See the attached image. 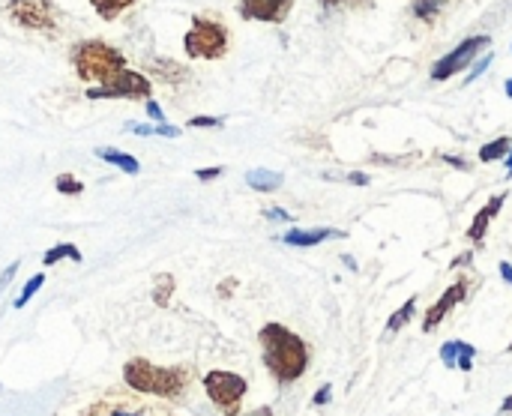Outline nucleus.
<instances>
[{
    "mask_svg": "<svg viewBox=\"0 0 512 416\" xmlns=\"http://www.w3.org/2000/svg\"><path fill=\"white\" fill-rule=\"evenodd\" d=\"M195 369L180 363V366H156L144 357H132L123 366V384L135 393L171 402V405H183L192 396L195 387Z\"/></svg>",
    "mask_w": 512,
    "mask_h": 416,
    "instance_id": "1",
    "label": "nucleus"
},
{
    "mask_svg": "<svg viewBox=\"0 0 512 416\" xmlns=\"http://www.w3.org/2000/svg\"><path fill=\"white\" fill-rule=\"evenodd\" d=\"M258 342H261V360L279 387H291L306 375L312 348L294 330H288L285 324H264Z\"/></svg>",
    "mask_w": 512,
    "mask_h": 416,
    "instance_id": "2",
    "label": "nucleus"
},
{
    "mask_svg": "<svg viewBox=\"0 0 512 416\" xmlns=\"http://www.w3.org/2000/svg\"><path fill=\"white\" fill-rule=\"evenodd\" d=\"M69 63L84 84H105L126 69V54L105 39H81L69 51Z\"/></svg>",
    "mask_w": 512,
    "mask_h": 416,
    "instance_id": "3",
    "label": "nucleus"
},
{
    "mask_svg": "<svg viewBox=\"0 0 512 416\" xmlns=\"http://www.w3.org/2000/svg\"><path fill=\"white\" fill-rule=\"evenodd\" d=\"M78 416H177L171 402L135 393L129 387H108L93 402H87Z\"/></svg>",
    "mask_w": 512,
    "mask_h": 416,
    "instance_id": "4",
    "label": "nucleus"
},
{
    "mask_svg": "<svg viewBox=\"0 0 512 416\" xmlns=\"http://www.w3.org/2000/svg\"><path fill=\"white\" fill-rule=\"evenodd\" d=\"M231 48V33L219 18L210 15H195L186 36H183V51L189 60H222Z\"/></svg>",
    "mask_w": 512,
    "mask_h": 416,
    "instance_id": "5",
    "label": "nucleus"
},
{
    "mask_svg": "<svg viewBox=\"0 0 512 416\" xmlns=\"http://www.w3.org/2000/svg\"><path fill=\"white\" fill-rule=\"evenodd\" d=\"M6 18L30 33H60V6L54 0H6Z\"/></svg>",
    "mask_w": 512,
    "mask_h": 416,
    "instance_id": "6",
    "label": "nucleus"
},
{
    "mask_svg": "<svg viewBox=\"0 0 512 416\" xmlns=\"http://www.w3.org/2000/svg\"><path fill=\"white\" fill-rule=\"evenodd\" d=\"M204 393L207 399L219 408L222 416H234L243 411V399L249 393L246 378H240L237 372H225V369H213L204 375Z\"/></svg>",
    "mask_w": 512,
    "mask_h": 416,
    "instance_id": "7",
    "label": "nucleus"
},
{
    "mask_svg": "<svg viewBox=\"0 0 512 416\" xmlns=\"http://www.w3.org/2000/svg\"><path fill=\"white\" fill-rule=\"evenodd\" d=\"M87 99H129V102L144 99L147 102V99H153V78L147 72H135L126 66L105 84L87 87Z\"/></svg>",
    "mask_w": 512,
    "mask_h": 416,
    "instance_id": "8",
    "label": "nucleus"
},
{
    "mask_svg": "<svg viewBox=\"0 0 512 416\" xmlns=\"http://www.w3.org/2000/svg\"><path fill=\"white\" fill-rule=\"evenodd\" d=\"M492 45V39L486 33H477V36H468L465 42H459L450 54H444L435 66H432V78L435 81H447L453 75H459L462 69H468L486 48Z\"/></svg>",
    "mask_w": 512,
    "mask_h": 416,
    "instance_id": "9",
    "label": "nucleus"
},
{
    "mask_svg": "<svg viewBox=\"0 0 512 416\" xmlns=\"http://www.w3.org/2000/svg\"><path fill=\"white\" fill-rule=\"evenodd\" d=\"M294 9V0H240L237 12L243 21H261V24H285Z\"/></svg>",
    "mask_w": 512,
    "mask_h": 416,
    "instance_id": "10",
    "label": "nucleus"
},
{
    "mask_svg": "<svg viewBox=\"0 0 512 416\" xmlns=\"http://www.w3.org/2000/svg\"><path fill=\"white\" fill-rule=\"evenodd\" d=\"M468 291H471V282L462 276V279H456L444 294H441V300L426 312V318H423V333H435L441 324H444V318L462 303V300H468Z\"/></svg>",
    "mask_w": 512,
    "mask_h": 416,
    "instance_id": "11",
    "label": "nucleus"
},
{
    "mask_svg": "<svg viewBox=\"0 0 512 416\" xmlns=\"http://www.w3.org/2000/svg\"><path fill=\"white\" fill-rule=\"evenodd\" d=\"M147 75H153L156 81H162V84H168V87H180V84H186V81L192 78V72H189L183 63L171 60V57H156V60H150V63H147Z\"/></svg>",
    "mask_w": 512,
    "mask_h": 416,
    "instance_id": "12",
    "label": "nucleus"
},
{
    "mask_svg": "<svg viewBox=\"0 0 512 416\" xmlns=\"http://www.w3.org/2000/svg\"><path fill=\"white\" fill-rule=\"evenodd\" d=\"M474 357H477V348L468 345V342H447L441 348V363L447 369H462V372H471L474 369Z\"/></svg>",
    "mask_w": 512,
    "mask_h": 416,
    "instance_id": "13",
    "label": "nucleus"
},
{
    "mask_svg": "<svg viewBox=\"0 0 512 416\" xmlns=\"http://www.w3.org/2000/svg\"><path fill=\"white\" fill-rule=\"evenodd\" d=\"M504 201H507V195H492V201L474 216V222H471V228H468V240H471V243H480V240L486 237V231H489V225L498 219Z\"/></svg>",
    "mask_w": 512,
    "mask_h": 416,
    "instance_id": "14",
    "label": "nucleus"
},
{
    "mask_svg": "<svg viewBox=\"0 0 512 416\" xmlns=\"http://www.w3.org/2000/svg\"><path fill=\"white\" fill-rule=\"evenodd\" d=\"M345 237V231H336V228H312V231H303V228H294V231H288L282 240L288 243V246H318V243H324V240H342Z\"/></svg>",
    "mask_w": 512,
    "mask_h": 416,
    "instance_id": "15",
    "label": "nucleus"
},
{
    "mask_svg": "<svg viewBox=\"0 0 512 416\" xmlns=\"http://www.w3.org/2000/svg\"><path fill=\"white\" fill-rule=\"evenodd\" d=\"M96 156H99L102 162L120 168L123 174H138V171H141V162H138L135 156H129V153H120V150H111V147H99Z\"/></svg>",
    "mask_w": 512,
    "mask_h": 416,
    "instance_id": "16",
    "label": "nucleus"
},
{
    "mask_svg": "<svg viewBox=\"0 0 512 416\" xmlns=\"http://www.w3.org/2000/svg\"><path fill=\"white\" fill-rule=\"evenodd\" d=\"M138 0H90L93 12L102 18V21H117L120 15H126Z\"/></svg>",
    "mask_w": 512,
    "mask_h": 416,
    "instance_id": "17",
    "label": "nucleus"
},
{
    "mask_svg": "<svg viewBox=\"0 0 512 416\" xmlns=\"http://www.w3.org/2000/svg\"><path fill=\"white\" fill-rule=\"evenodd\" d=\"M246 183H249L255 192H273V189H279V186H282V174H276V171H264V168H255V171H249V174H246Z\"/></svg>",
    "mask_w": 512,
    "mask_h": 416,
    "instance_id": "18",
    "label": "nucleus"
},
{
    "mask_svg": "<svg viewBox=\"0 0 512 416\" xmlns=\"http://www.w3.org/2000/svg\"><path fill=\"white\" fill-rule=\"evenodd\" d=\"M174 288H177L174 276H171V273H159V276L153 279V303H156L159 309H165V306L171 303V297H174Z\"/></svg>",
    "mask_w": 512,
    "mask_h": 416,
    "instance_id": "19",
    "label": "nucleus"
},
{
    "mask_svg": "<svg viewBox=\"0 0 512 416\" xmlns=\"http://www.w3.org/2000/svg\"><path fill=\"white\" fill-rule=\"evenodd\" d=\"M81 261V252L72 246V243H57V246H51L48 252H45V258H42V267H54V264H60V261Z\"/></svg>",
    "mask_w": 512,
    "mask_h": 416,
    "instance_id": "20",
    "label": "nucleus"
},
{
    "mask_svg": "<svg viewBox=\"0 0 512 416\" xmlns=\"http://www.w3.org/2000/svg\"><path fill=\"white\" fill-rule=\"evenodd\" d=\"M414 312H417V297H411V300H405V306L393 312V318L387 321V327H384V333L390 336V333H399L402 327H408V324H411V318H414Z\"/></svg>",
    "mask_w": 512,
    "mask_h": 416,
    "instance_id": "21",
    "label": "nucleus"
},
{
    "mask_svg": "<svg viewBox=\"0 0 512 416\" xmlns=\"http://www.w3.org/2000/svg\"><path fill=\"white\" fill-rule=\"evenodd\" d=\"M512 150V138H495L489 141L483 150H480V162H498V159H507V153Z\"/></svg>",
    "mask_w": 512,
    "mask_h": 416,
    "instance_id": "22",
    "label": "nucleus"
},
{
    "mask_svg": "<svg viewBox=\"0 0 512 416\" xmlns=\"http://www.w3.org/2000/svg\"><path fill=\"white\" fill-rule=\"evenodd\" d=\"M444 3H447V0H414V15H417L420 21H426V24H435V18H438V12L444 9Z\"/></svg>",
    "mask_w": 512,
    "mask_h": 416,
    "instance_id": "23",
    "label": "nucleus"
},
{
    "mask_svg": "<svg viewBox=\"0 0 512 416\" xmlns=\"http://www.w3.org/2000/svg\"><path fill=\"white\" fill-rule=\"evenodd\" d=\"M42 285H45V273H36V276H30V282L21 288V294L15 297V303H12V306H15V309H24V306H27V303L36 297V291H39Z\"/></svg>",
    "mask_w": 512,
    "mask_h": 416,
    "instance_id": "24",
    "label": "nucleus"
},
{
    "mask_svg": "<svg viewBox=\"0 0 512 416\" xmlns=\"http://www.w3.org/2000/svg\"><path fill=\"white\" fill-rule=\"evenodd\" d=\"M54 189H57L60 195H81V192H84V183H81L75 174H60V177L54 180Z\"/></svg>",
    "mask_w": 512,
    "mask_h": 416,
    "instance_id": "25",
    "label": "nucleus"
},
{
    "mask_svg": "<svg viewBox=\"0 0 512 416\" xmlns=\"http://www.w3.org/2000/svg\"><path fill=\"white\" fill-rule=\"evenodd\" d=\"M492 60H495V54H492V51H483V54H480V60H474V66H471V75H468L465 81H468V84H471V81H477V78H480V75H483V72L492 66Z\"/></svg>",
    "mask_w": 512,
    "mask_h": 416,
    "instance_id": "26",
    "label": "nucleus"
},
{
    "mask_svg": "<svg viewBox=\"0 0 512 416\" xmlns=\"http://www.w3.org/2000/svg\"><path fill=\"white\" fill-rule=\"evenodd\" d=\"M222 123H225L222 117H207V114H201V117H189L186 126H192V129H213V126H222Z\"/></svg>",
    "mask_w": 512,
    "mask_h": 416,
    "instance_id": "27",
    "label": "nucleus"
},
{
    "mask_svg": "<svg viewBox=\"0 0 512 416\" xmlns=\"http://www.w3.org/2000/svg\"><path fill=\"white\" fill-rule=\"evenodd\" d=\"M369 0H321V6L327 9V12H333V9H354V6H366Z\"/></svg>",
    "mask_w": 512,
    "mask_h": 416,
    "instance_id": "28",
    "label": "nucleus"
},
{
    "mask_svg": "<svg viewBox=\"0 0 512 416\" xmlns=\"http://www.w3.org/2000/svg\"><path fill=\"white\" fill-rule=\"evenodd\" d=\"M144 108H147V117H150V120L165 123V114H162V108H159V102H156V99H147V102H144Z\"/></svg>",
    "mask_w": 512,
    "mask_h": 416,
    "instance_id": "29",
    "label": "nucleus"
},
{
    "mask_svg": "<svg viewBox=\"0 0 512 416\" xmlns=\"http://www.w3.org/2000/svg\"><path fill=\"white\" fill-rule=\"evenodd\" d=\"M222 171H225L222 165H216V168H198V171H195V177H198L201 183H207V180H216V177H222Z\"/></svg>",
    "mask_w": 512,
    "mask_h": 416,
    "instance_id": "30",
    "label": "nucleus"
},
{
    "mask_svg": "<svg viewBox=\"0 0 512 416\" xmlns=\"http://www.w3.org/2000/svg\"><path fill=\"white\" fill-rule=\"evenodd\" d=\"M330 399H333V387H330V384H324V387L312 396V405H318V408H321V405H327Z\"/></svg>",
    "mask_w": 512,
    "mask_h": 416,
    "instance_id": "31",
    "label": "nucleus"
},
{
    "mask_svg": "<svg viewBox=\"0 0 512 416\" xmlns=\"http://www.w3.org/2000/svg\"><path fill=\"white\" fill-rule=\"evenodd\" d=\"M447 165H456V168H462V171H471V162L468 159H456V156H441Z\"/></svg>",
    "mask_w": 512,
    "mask_h": 416,
    "instance_id": "32",
    "label": "nucleus"
},
{
    "mask_svg": "<svg viewBox=\"0 0 512 416\" xmlns=\"http://www.w3.org/2000/svg\"><path fill=\"white\" fill-rule=\"evenodd\" d=\"M267 219H273V222H291V216H288L285 210H279V207L267 210Z\"/></svg>",
    "mask_w": 512,
    "mask_h": 416,
    "instance_id": "33",
    "label": "nucleus"
},
{
    "mask_svg": "<svg viewBox=\"0 0 512 416\" xmlns=\"http://www.w3.org/2000/svg\"><path fill=\"white\" fill-rule=\"evenodd\" d=\"M231 288H237V279H228V282H222V285H219V297H222V300H228V297L234 294Z\"/></svg>",
    "mask_w": 512,
    "mask_h": 416,
    "instance_id": "34",
    "label": "nucleus"
},
{
    "mask_svg": "<svg viewBox=\"0 0 512 416\" xmlns=\"http://www.w3.org/2000/svg\"><path fill=\"white\" fill-rule=\"evenodd\" d=\"M15 270H18V264H9V267H6V273L0 276V291H3V288H6V285L12 282V276H15Z\"/></svg>",
    "mask_w": 512,
    "mask_h": 416,
    "instance_id": "35",
    "label": "nucleus"
},
{
    "mask_svg": "<svg viewBox=\"0 0 512 416\" xmlns=\"http://www.w3.org/2000/svg\"><path fill=\"white\" fill-rule=\"evenodd\" d=\"M471 261H474V255H471V252H465V255H459V258H456V261H453V270H459V267H462V264H465V267H468V264H471Z\"/></svg>",
    "mask_w": 512,
    "mask_h": 416,
    "instance_id": "36",
    "label": "nucleus"
},
{
    "mask_svg": "<svg viewBox=\"0 0 512 416\" xmlns=\"http://www.w3.org/2000/svg\"><path fill=\"white\" fill-rule=\"evenodd\" d=\"M498 270H501L504 282H510V285H512V264H507V261H501V264H498Z\"/></svg>",
    "mask_w": 512,
    "mask_h": 416,
    "instance_id": "37",
    "label": "nucleus"
},
{
    "mask_svg": "<svg viewBox=\"0 0 512 416\" xmlns=\"http://www.w3.org/2000/svg\"><path fill=\"white\" fill-rule=\"evenodd\" d=\"M234 416H273V411H270V408H255V411H246V414L240 411V414Z\"/></svg>",
    "mask_w": 512,
    "mask_h": 416,
    "instance_id": "38",
    "label": "nucleus"
},
{
    "mask_svg": "<svg viewBox=\"0 0 512 416\" xmlns=\"http://www.w3.org/2000/svg\"><path fill=\"white\" fill-rule=\"evenodd\" d=\"M348 180H351V183H357V186H366V183H369V177H366V174H351Z\"/></svg>",
    "mask_w": 512,
    "mask_h": 416,
    "instance_id": "39",
    "label": "nucleus"
},
{
    "mask_svg": "<svg viewBox=\"0 0 512 416\" xmlns=\"http://www.w3.org/2000/svg\"><path fill=\"white\" fill-rule=\"evenodd\" d=\"M501 414H512V396L504 399V405H501Z\"/></svg>",
    "mask_w": 512,
    "mask_h": 416,
    "instance_id": "40",
    "label": "nucleus"
},
{
    "mask_svg": "<svg viewBox=\"0 0 512 416\" xmlns=\"http://www.w3.org/2000/svg\"><path fill=\"white\" fill-rule=\"evenodd\" d=\"M504 93H507V96H510V99H512V78H510V81H507V84H504Z\"/></svg>",
    "mask_w": 512,
    "mask_h": 416,
    "instance_id": "41",
    "label": "nucleus"
},
{
    "mask_svg": "<svg viewBox=\"0 0 512 416\" xmlns=\"http://www.w3.org/2000/svg\"><path fill=\"white\" fill-rule=\"evenodd\" d=\"M507 171H510V177H512V150L507 153Z\"/></svg>",
    "mask_w": 512,
    "mask_h": 416,
    "instance_id": "42",
    "label": "nucleus"
},
{
    "mask_svg": "<svg viewBox=\"0 0 512 416\" xmlns=\"http://www.w3.org/2000/svg\"><path fill=\"white\" fill-rule=\"evenodd\" d=\"M507 351H510V354H512V342H510V345H507Z\"/></svg>",
    "mask_w": 512,
    "mask_h": 416,
    "instance_id": "43",
    "label": "nucleus"
}]
</instances>
